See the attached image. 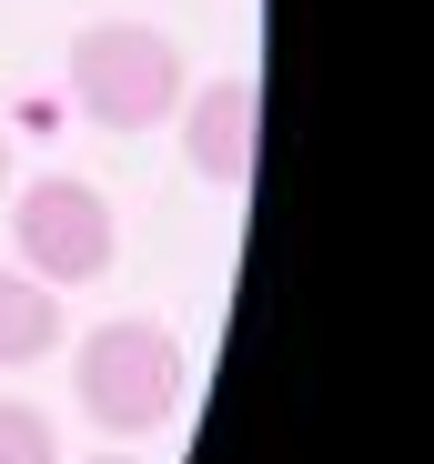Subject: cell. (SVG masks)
Segmentation results:
<instances>
[{
  "mask_svg": "<svg viewBox=\"0 0 434 464\" xmlns=\"http://www.w3.org/2000/svg\"><path fill=\"white\" fill-rule=\"evenodd\" d=\"M61 343V293L41 283V273H0V373H21V363H41Z\"/></svg>",
  "mask_w": 434,
  "mask_h": 464,
  "instance_id": "cell-5",
  "label": "cell"
},
{
  "mask_svg": "<svg viewBox=\"0 0 434 464\" xmlns=\"http://www.w3.org/2000/svg\"><path fill=\"white\" fill-rule=\"evenodd\" d=\"M101 464H131V454H101Z\"/></svg>",
  "mask_w": 434,
  "mask_h": 464,
  "instance_id": "cell-8",
  "label": "cell"
},
{
  "mask_svg": "<svg viewBox=\"0 0 434 464\" xmlns=\"http://www.w3.org/2000/svg\"><path fill=\"white\" fill-rule=\"evenodd\" d=\"M11 243H21V273H41L51 293H71V283H101L111 273V202L92 192V182H71V172H41V182H21L11 192Z\"/></svg>",
  "mask_w": 434,
  "mask_h": 464,
  "instance_id": "cell-3",
  "label": "cell"
},
{
  "mask_svg": "<svg viewBox=\"0 0 434 464\" xmlns=\"http://www.w3.org/2000/svg\"><path fill=\"white\" fill-rule=\"evenodd\" d=\"M253 151H263V92H253V71H223V82L182 92V162L212 192H243L253 182Z\"/></svg>",
  "mask_w": 434,
  "mask_h": 464,
  "instance_id": "cell-4",
  "label": "cell"
},
{
  "mask_svg": "<svg viewBox=\"0 0 434 464\" xmlns=\"http://www.w3.org/2000/svg\"><path fill=\"white\" fill-rule=\"evenodd\" d=\"M71 394L101 434H152L182 414V343L172 324L152 314H121V324H92L82 353H71Z\"/></svg>",
  "mask_w": 434,
  "mask_h": 464,
  "instance_id": "cell-2",
  "label": "cell"
},
{
  "mask_svg": "<svg viewBox=\"0 0 434 464\" xmlns=\"http://www.w3.org/2000/svg\"><path fill=\"white\" fill-rule=\"evenodd\" d=\"M0 192H11V141H0Z\"/></svg>",
  "mask_w": 434,
  "mask_h": 464,
  "instance_id": "cell-7",
  "label": "cell"
},
{
  "mask_svg": "<svg viewBox=\"0 0 434 464\" xmlns=\"http://www.w3.org/2000/svg\"><path fill=\"white\" fill-rule=\"evenodd\" d=\"M0 464H61V444H51V414H41V404H0Z\"/></svg>",
  "mask_w": 434,
  "mask_h": 464,
  "instance_id": "cell-6",
  "label": "cell"
},
{
  "mask_svg": "<svg viewBox=\"0 0 434 464\" xmlns=\"http://www.w3.org/2000/svg\"><path fill=\"white\" fill-rule=\"evenodd\" d=\"M182 92H192L182 41L152 31V21H92L71 41V102L101 131H152V121L182 111Z\"/></svg>",
  "mask_w": 434,
  "mask_h": 464,
  "instance_id": "cell-1",
  "label": "cell"
}]
</instances>
